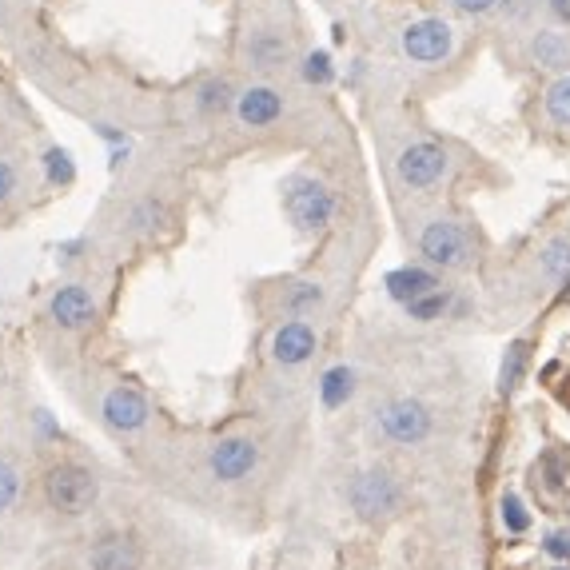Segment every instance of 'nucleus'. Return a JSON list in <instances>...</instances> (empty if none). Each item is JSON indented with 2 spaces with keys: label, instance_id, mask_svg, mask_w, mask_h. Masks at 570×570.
<instances>
[{
  "label": "nucleus",
  "instance_id": "nucleus-1",
  "mask_svg": "<svg viewBox=\"0 0 570 570\" xmlns=\"http://www.w3.org/2000/svg\"><path fill=\"white\" fill-rule=\"evenodd\" d=\"M96 495H100V483L80 463H60L44 475V499L60 515H84L96 503Z\"/></svg>",
  "mask_w": 570,
  "mask_h": 570
},
{
  "label": "nucleus",
  "instance_id": "nucleus-2",
  "mask_svg": "<svg viewBox=\"0 0 570 570\" xmlns=\"http://www.w3.org/2000/svg\"><path fill=\"white\" fill-rule=\"evenodd\" d=\"M347 499H351L359 519L379 523V519H391L403 507V487L387 471H363V475H355Z\"/></svg>",
  "mask_w": 570,
  "mask_h": 570
},
{
  "label": "nucleus",
  "instance_id": "nucleus-3",
  "mask_svg": "<svg viewBox=\"0 0 570 570\" xmlns=\"http://www.w3.org/2000/svg\"><path fill=\"white\" fill-rule=\"evenodd\" d=\"M419 252L435 264V268H467L471 260H475V244H471V236H467V228L463 224H455V220H431L427 228H423V236H419Z\"/></svg>",
  "mask_w": 570,
  "mask_h": 570
},
{
  "label": "nucleus",
  "instance_id": "nucleus-4",
  "mask_svg": "<svg viewBox=\"0 0 570 570\" xmlns=\"http://www.w3.org/2000/svg\"><path fill=\"white\" fill-rule=\"evenodd\" d=\"M287 216L299 224V228H307V232H315V228H323L331 216H335V196L319 184V180H311V176H295L291 184H287Z\"/></svg>",
  "mask_w": 570,
  "mask_h": 570
},
{
  "label": "nucleus",
  "instance_id": "nucleus-5",
  "mask_svg": "<svg viewBox=\"0 0 570 570\" xmlns=\"http://www.w3.org/2000/svg\"><path fill=\"white\" fill-rule=\"evenodd\" d=\"M451 44H455V32H451L447 20L427 16V20H415V24L403 28V52H407L411 60H419V64H439V60H447V56H451Z\"/></svg>",
  "mask_w": 570,
  "mask_h": 570
},
{
  "label": "nucleus",
  "instance_id": "nucleus-6",
  "mask_svg": "<svg viewBox=\"0 0 570 570\" xmlns=\"http://www.w3.org/2000/svg\"><path fill=\"white\" fill-rule=\"evenodd\" d=\"M395 172H399V180L407 188H431V184H439L447 176V152L439 144H431V140H419V144L399 152Z\"/></svg>",
  "mask_w": 570,
  "mask_h": 570
},
{
  "label": "nucleus",
  "instance_id": "nucleus-7",
  "mask_svg": "<svg viewBox=\"0 0 570 570\" xmlns=\"http://www.w3.org/2000/svg\"><path fill=\"white\" fill-rule=\"evenodd\" d=\"M379 427L395 443H423L431 435V411L419 399H391L379 411Z\"/></svg>",
  "mask_w": 570,
  "mask_h": 570
},
{
  "label": "nucleus",
  "instance_id": "nucleus-8",
  "mask_svg": "<svg viewBox=\"0 0 570 570\" xmlns=\"http://www.w3.org/2000/svg\"><path fill=\"white\" fill-rule=\"evenodd\" d=\"M104 423L112 431H140L148 423V399L136 387H112L104 395Z\"/></svg>",
  "mask_w": 570,
  "mask_h": 570
},
{
  "label": "nucleus",
  "instance_id": "nucleus-9",
  "mask_svg": "<svg viewBox=\"0 0 570 570\" xmlns=\"http://www.w3.org/2000/svg\"><path fill=\"white\" fill-rule=\"evenodd\" d=\"M260 463V451L252 439H224L212 447V475L224 483H236L244 475H252Z\"/></svg>",
  "mask_w": 570,
  "mask_h": 570
},
{
  "label": "nucleus",
  "instance_id": "nucleus-10",
  "mask_svg": "<svg viewBox=\"0 0 570 570\" xmlns=\"http://www.w3.org/2000/svg\"><path fill=\"white\" fill-rule=\"evenodd\" d=\"M48 315H52L60 327L76 331V327H88V323L96 319V303H92V295L80 284H64V287H56V295H52V303H48Z\"/></svg>",
  "mask_w": 570,
  "mask_h": 570
},
{
  "label": "nucleus",
  "instance_id": "nucleus-11",
  "mask_svg": "<svg viewBox=\"0 0 570 570\" xmlns=\"http://www.w3.org/2000/svg\"><path fill=\"white\" fill-rule=\"evenodd\" d=\"M144 551L132 535H104L92 547V570H140Z\"/></svg>",
  "mask_w": 570,
  "mask_h": 570
},
{
  "label": "nucleus",
  "instance_id": "nucleus-12",
  "mask_svg": "<svg viewBox=\"0 0 570 570\" xmlns=\"http://www.w3.org/2000/svg\"><path fill=\"white\" fill-rule=\"evenodd\" d=\"M236 112H240V120L248 128H264V124H276L284 116V96L276 88H268V84H256V88H248L240 96Z\"/></svg>",
  "mask_w": 570,
  "mask_h": 570
},
{
  "label": "nucleus",
  "instance_id": "nucleus-13",
  "mask_svg": "<svg viewBox=\"0 0 570 570\" xmlns=\"http://www.w3.org/2000/svg\"><path fill=\"white\" fill-rule=\"evenodd\" d=\"M311 351H315V331H311V323H303V319L284 323V327L276 331V339H272V355H276L280 363H287V367L311 359Z\"/></svg>",
  "mask_w": 570,
  "mask_h": 570
},
{
  "label": "nucleus",
  "instance_id": "nucleus-14",
  "mask_svg": "<svg viewBox=\"0 0 570 570\" xmlns=\"http://www.w3.org/2000/svg\"><path fill=\"white\" fill-rule=\"evenodd\" d=\"M387 295L395 299V303H411V299H423V295H431V291H439V276L435 272H427V268H395V272H387Z\"/></svg>",
  "mask_w": 570,
  "mask_h": 570
},
{
  "label": "nucleus",
  "instance_id": "nucleus-15",
  "mask_svg": "<svg viewBox=\"0 0 570 570\" xmlns=\"http://www.w3.org/2000/svg\"><path fill=\"white\" fill-rule=\"evenodd\" d=\"M351 391H355V371L347 367V363H339V367H331L323 379H319V399H323V407H343L347 399H351Z\"/></svg>",
  "mask_w": 570,
  "mask_h": 570
},
{
  "label": "nucleus",
  "instance_id": "nucleus-16",
  "mask_svg": "<svg viewBox=\"0 0 570 570\" xmlns=\"http://www.w3.org/2000/svg\"><path fill=\"white\" fill-rule=\"evenodd\" d=\"M531 56H535L539 68H555V72L570 68V44L559 32H539L535 44H531Z\"/></svg>",
  "mask_w": 570,
  "mask_h": 570
},
{
  "label": "nucleus",
  "instance_id": "nucleus-17",
  "mask_svg": "<svg viewBox=\"0 0 570 570\" xmlns=\"http://www.w3.org/2000/svg\"><path fill=\"white\" fill-rule=\"evenodd\" d=\"M527 359H531L527 343H523V339H515V343L507 347V355H503V371H499V391H503V395H515V391H519L523 371H527Z\"/></svg>",
  "mask_w": 570,
  "mask_h": 570
},
{
  "label": "nucleus",
  "instance_id": "nucleus-18",
  "mask_svg": "<svg viewBox=\"0 0 570 570\" xmlns=\"http://www.w3.org/2000/svg\"><path fill=\"white\" fill-rule=\"evenodd\" d=\"M539 272H543L547 280H563V276H570V236H559V240H551V244L543 248Z\"/></svg>",
  "mask_w": 570,
  "mask_h": 570
},
{
  "label": "nucleus",
  "instance_id": "nucleus-19",
  "mask_svg": "<svg viewBox=\"0 0 570 570\" xmlns=\"http://www.w3.org/2000/svg\"><path fill=\"white\" fill-rule=\"evenodd\" d=\"M547 116H551L559 128H570V72L559 76V80L547 88Z\"/></svg>",
  "mask_w": 570,
  "mask_h": 570
},
{
  "label": "nucleus",
  "instance_id": "nucleus-20",
  "mask_svg": "<svg viewBox=\"0 0 570 570\" xmlns=\"http://www.w3.org/2000/svg\"><path fill=\"white\" fill-rule=\"evenodd\" d=\"M44 172L52 184H72L76 180V168H72V156L64 148H48L44 152Z\"/></svg>",
  "mask_w": 570,
  "mask_h": 570
},
{
  "label": "nucleus",
  "instance_id": "nucleus-21",
  "mask_svg": "<svg viewBox=\"0 0 570 570\" xmlns=\"http://www.w3.org/2000/svg\"><path fill=\"white\" fill-rule=\"evenodd\" d=\"M443 311H447V295H439V291H431V295L407 303V315L419 319V323H431V319H439Z\"/></svg>",
  "mask_w": 570,
  "mask_h": 570
},
{
  "label": "nucleus",
  "instance_id": "nucleus-22",
  "mask_svg": "<svg viewBox=\"0 0 570 570\" xmlns=\"http://www.w3.org/2000/svg\"><path fill=\"white\" fill-rule=\"evenodd\" d=\"M323 303V287L319 284H295L287 291V311H311V307H319Z\"/></svg>",
  "mask_w": 570,
  "mask_h": 570
},
{
  "label": "nucleus",
  "instance_id": "nucleus-23",
  "mask_svg": "<svg viewBox=\"0 0 570 570\" xmlns=\"http://www.w3.org/2000/svg\"><path fill=\"white\" fill-rule=\"evenodd\" d=\"M16 495H20V471L8 459H0V511H8Z\"/></svg>",
  "mask_w": 570,
  "mask_h": 570
},
{
  "label": "nucleus",
  "instance_id": "nucleus-24",
  "mask_svg": "<svg viewBox=\"0 0 570 570\" xmlns=\"http://www.w3.org/2000/svg\"><path fill=\"white\" fill-rule=\"evenodd\" d=\"M331 76H335L331 56H327V52H311L307 64H303V80H307V84H327Z\"/></svg>",
  "mask_w": 570,
  "mask_h": 570
},
{
  "label": "nucleus",
  "instance_id": "nucleus-25",
  "mask_svg": "<svg viewBox=\"0 0 570 570\" xmlns=\"http://www.w3.org/2000/svg\"><path fill=\"white\" fill-rule=\"evenodd\" d=\"M503 523H507V531H515V535H523L527 531V511H523V499L519 495H507L503 499Z\"/></svg>",
  "mask_w": 570,
  "mask_h": 570
},
{
  "label": "nucleus",
  "instance_id": "nucleus-26",
  "mask_svg": "<svg viewBox=\"0 0 570 570\" xmlns=\"http://www.w3.org/2000/svg\"><path fill=\"white\" fill-rule=\"evenodd\" d=\"M228 104V84L224 80H208L204 88H200V108L204 112H216V108H224Z\"/></svg>",
  "mask_w": 570,
  "mask_h": 570
},
{
  "label": "nucleus",
  "instance_id": "nucleus-27",
  "mask_svg": "<svg viewBox=\"0 0 570 570\" xmlns=\"http://www.w3.org/2000/svg\"><path fill=\"white\" fill-rule=\"evenodd\" d=\"M12 192H16V168H12L8 160H0V204H4Z\"/></svg>",
  "mask_w": 570,
  "mask_h": 570
},
{
  "label": "nucleus",
  "instance_id": "nucleus-28",
  "mask_svg": "<svg viewBox=\"0 0 570 570\" xmlns=\"http://www.w3.org/2000/svg\"><path fill=\"white\" fill-rule=\"evenodd\" d=\"M499 0H455V8L459 12H467V16H483V12H491Z\"/></svg>",
  "mask_w": 570,
  "mask_h": 570
},
{
  "label": "nucleus",
  "instance_id": "nucleus-29",
  "mask_svg": "<svg viewBox=\"0 0 570 570\" xmlns=\"http://www.w3.org/2000/svg\"><path fill=\"white\" fill-rule=\"evenodd\" d=\"M547 555L570 559V535H551V539H547Z\"/></svg>",
  "mask_w": 570,
  "mask_h": 570
},
{
  "label": "nucleus",
  "instance_id": "nucleus-30",
  "mask_svg": "<svg viewBox=\"0 0 570 570\" xmlns=\"http://www.w3.org/2000/svg\"><path fill=\"white\" fill-rule=\"evenodd\" d=\"M555 12H559L563 20H570V0H555Z\"/></svg>",
  "mask_w": 570,
  "mask_h": 570
},
{
  "label": "nucleus",
  "instance_id": "nucleus-31",
  "mask_svg": "<svg viewBox=\"0 0 570 570\" xmlns=\"http://www.w3.org/2000/svg\"><path fill=\"white\" fill-rule=\"evenodd\" d=\"M559 299H570V284L563 287V291H559Z\"/></svg>",
  "mask_w": 570,
  "mask_h": 570
}]
</instances>
